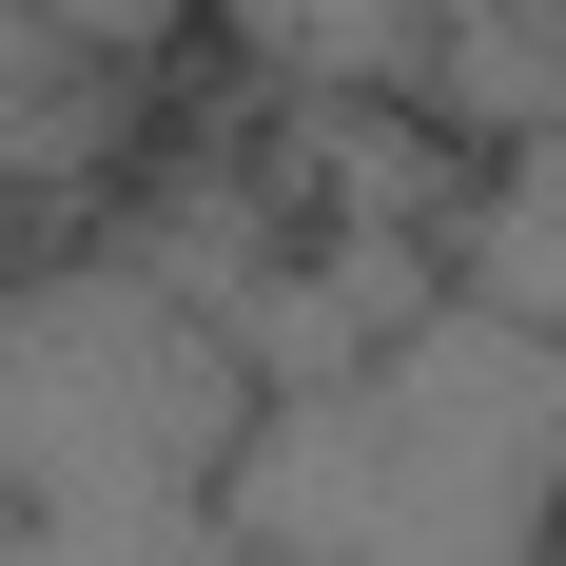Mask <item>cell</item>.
<instances>
[{
    "label": "cell",
    "instance_id": "obj_1",
    "mask_svg": "<svg viewBox=\"0 0 566 566\" xmlns=\"http://www.w3.org/2000/svg\"><path fill=\"white\" fill-rule=\"evenodd\" d=\"M274 371L157 254H0V566H234Z\"/></svg>",
    "mask_w": 566,
    "mask_h": 566
},
{
    "label": "cell",
    "instance_id": "obj_3",
    "mask_svg": "<svg viewBox=\"0 0 566 566\" xmlns=\"http://www.w3.org/2000/svg\"><path fill=\"white\" fill-rule=\"evenodd\" d=\"M216 40L254 98H333V117H410L450 0H216Z\"/></svg>",
    "mask_w": 566,
    "mask_h": 566
},
{
    "label": "cell",
    "instance_id": "obj_2",
    "mask_svg": "<svg viewBox=\"0 0 566 566\" xmlns=\"http://www.w3.org/2000/svg\"><path fill=\"white\" fill-rule=\"evenodd\" d=\"M254 566H566V333L450 293L391 352L254 410L234 450Z\"/></svg>",
    "mask_w": 566,
    "mask_h": 566
},
{
    "label": "cell",
    "instance_id": "obj_6",
    "mask_svg": "<svg viewBox=\"0 0 566 566\" xmlns=\"http://www.w3.org/2000/svg\"><path fill=\"white\" fill-rule=\"evenodd\" d=\"M20 20H40V40H78V59H117V78H157L216 0H20Z\"/></svg>",
    "mask_w": 566,
    "mask_h": 566
},
{
    "label": "cell",
    "instance_id": "obj_4",
    "mask_svg": "<svg viewBox=\"0 0 566 566\" xmlns=\"http://www.w3.org/2000/svg\"><path fill=\"white\" fill-rule=\"evenodd\" d=\"M410 117H430L450 157H547V137H566V0H450Z\"/></svg>",
    "mask_w": 566,
    "mask_h": 566
},
{
    "label": "cell",
    "instance_id": "obj_5",
    "mask_svg": "<svg viewBox=\"0 0 566 566\" xmlns=\"http://www.w3.org/2000/svg\"><path fill=\"white\" fill-rule=\"evenodd\" d=\"M117 137H137V78L0 0V196H78V176H117Z\"/></svg>",
    "mask_w": 566,
    "mask_h": 566
}]
</instances>
